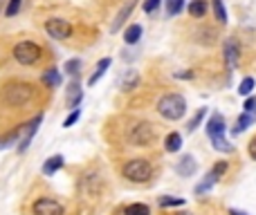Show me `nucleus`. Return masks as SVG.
<instances>
[{
  "mask_svg": "<svg viewBox=\"0 0 256 215\" xmlns=\"http://www.w3.org/2000/svg\"><path fill=\"white\" fill-rule=\"evenodd\" d=\"M2 99H4V103L11 108H25V106H29L31 99H34V85L22 83V81L7 83L2 88Z\"/></svg>",
  "mask_w": 256,
  "mask_h": 215,
  "instance_id": "obj_1",
  "label": "nucleus"
},
{
  "mask_svg": "<svg viewBox=\"0 0 256 215\" xmlns=\"http://www.w3.org/2000/svg\"><path fill=\"white\" fill-rule=\"evenodd\" d=\"M157 112L169 121H178V119H182L184 112H187V101H184L182 94L169 92L157 101Z\"/></svg>",
  "mask_w": 256,
  "mask_h": 215,
  "instance_id": "obj_2",
  "label": "nucleus"
},
{
  "mask_svg": "<svg viewBox=\"0 0 256 215\" xmlns=\"http://www.w3.org/2000/svg\"><path fill=\"white\" fill-rule=\"evenodd\" d=\"M225 116L220 114V112H214V114L209 116V121H207V134H209L211 143H214V148L218 152H232L234 146L225 139Z\"/></svg>",
  "mask_w": 256,
  "mask_h": 215,
  "instance_id": "obj_3",
  "label": "nucleus"
},
{
  "mask_svg": "<svg viewBox=\"0 0 256 215\" xmlns=\"http://www.w3.org/2000/svg\"><path fill=\"white\" fill-rule=\"evenodd\" d=\"M13 58H16V63H20V65L31 67V65H36V63H40L43 47H40L36 40H20V43H16V47H13Z\"/></svg>",
  "mask_w": 256,
  "mask_h": 215,
  "instance_id": "obj_4",
  "label": "nucleus"
},
{
  "mask_svg": "<svg viewBox=\"0 0 256 215\" xmlns=\"http://www.w3.org/2000/svg\"><path fill=\"white\" fill-rule=\"evenodd\" d=\"M121 175H124L128 182H135V184H144L153 177V166L148 159H130L124 164L121 168Z\"/></svg>",
  "mask_w": 256,
  "mask_h": 215,
  "instance_id": "obj_5",
  "label": "nucleus"
},
{
  "mask_svg": "<svg viewBox=\"0 0 256 215\" xmlns=\"http://www.w3.org/2000/svg\"><path fill=\"white\" fill-rule=\"evenodd\" d=\"M72 25L70 20H65V18H47L45 20V34L49 36V38L54 40H65L72 36Z\"/></svg>",
  "mask_w": 256,
  "mask_h": 215,
  "instance_id": "obj_6",
  "label": "nucleus"
},
{
  "mask_svg": "<svg viewBox=\"0 0 256 215\" xmlns=\"http://www.w3.org/2000/svg\"><path fill=\"white\" fill-rule=\"evenodd\" d=\"M153 139H155V130L148 121H142V123L133 125L130 130V143L133 146H151Z\"/></svg>",
  "mask_w": 256,
  "mask_h": 215,
  "instance_id": "obj_7",
  "label": "nucleus"
},
{
  "mask_svg": "<svg viewBox=\"0 0 256 215\" xmlns=\"http://www.w3.org/2000/svg\"><path fill=\"white\" fill-rule=\"evenodd\" d=\"M31 211H34V215H65L63 204L54 197H38L31 206Z\"/></svg>",
  "mask_w": 256,
  "mask_h": 215,
  "instance_id": "obj_8",
  "label": "nucleus"
},
{
  "mask_svg": "<svg viewBox=\"0 0 256 215\" xmlns=\"http://www.w3.org/2000/svg\"><path fill=\"white\" fill-rule=\"evenodd\" d=\"M227 173V161H218V164L214 166V168L209 170V175L205 177V182L202 184H198L196 186V195H202V193H209L211 191V186H214L216 182H218L223 175Z\"/></svg>",
  "mask_w": 256,
  "mask_h": 215,
  "instance_id": "obj_9",
  "label": "nucleus"
},
{
  "mask_svg": "<svg viewBox=\"0 0 256 215\" xmlns=\"http://www.w3.org/2000/svg\"><path fill=\"white\" fill-rule=\"evenodd\" d=\"M40 123H43V114H36L34 119H31L29 123H27V128H25V134H22L20 143H18V152H25L27 148L31 146V139H34V134L38 132Z\"/></svg>",
  "mask_w": 256,
  "mask_h": 215,
  "instance_id": "obj_10",
  "label": "nucleus"
},
{
  "mask_svg": "<svg viewBox=\"0 0 256 215\" xmlns=\"http://www.w3.org/2000/svg\"><path fill=\"white\" fill-rule=\"evenodd\" d=\"M135 4H137V0H126V4L119 9V13L115 16V20H112V25H110V31H112V34H117V31L124 27V22L128 20V16L133 13Z\"/></svg>",
  "mask_w": 256,
  "mask_h": 215,
  "instance_id": "obj_11",
  "label": "nucleus"
},
{
  "mask_svg": "<svg viewBox=\"0 0 256 215\" xmlns=\"http://www.w3.org/2000/svg\"><path fill=\"white\" fill-rule=\"evenodd\" d=\"M81 99H83V90H81L79 76H74V79H72V83L67 85V99H65L67 108H72V110H74V108H79Z\"/></svg>",
  "mask_w": 256,
  "mask_h": 215,
  "instance_id": "obj_12",
  "label": "nucleus"
},
{
  "mask_svg": "<svg viewBox=\"0 0 256 215\" xmlns=\"http://www.w3.org/2000/svg\"><path fill=\"white\" fill-rule=\"evenodd\" d=\"M198 170V161L193 159L191 155H184L182 159L175 164V173L180 175V177H191V175H196Z\"/></svg>",
  "mask_w": 256,
  "mask_h": 215,
  "instance_id": "obj_13",
  "label": "nucleus"
},
{
  "mask_svg": "<svg viewBox=\"0 0 256 215\" xmlns=\"http://www.w3.org/2000/svg\"><path fill=\"white\" fill-rule=\"evenodd\" d=\"M225 61H227V65H229V70H234V67L238 65V61H241V49H238V45H236V40H225Z\"/></svg>",
  "mask_w": 256,
  "mask_h": 215,
  "instance_id": "obj_14",
  "label": "nucleus"
},
{
  "mask_svg": "<svg viewBox=\"0 0 256 215\" xmlns=\"http://www.w3.org/2000/svg\"><path fill=\"white\" fill-rule=\"evenodd\" d=\"M63 164H65V159H63V155H54V157H49V159L43 164V175H47V177H52V175H56L58 170L63 168Z\"/></svg>",
  "mask_w": 256,
  "mask_h": 215,
  "instance_id": "obj_15",
  "label": "nucleus"
},
{
  "mask_svg": "<svg viewBox=\"0 0 256 215\" xmlns=\"http://www.w3.org/2000/svg\"><path fill=\"white\" fill-rule=\"evenodd\" d=\"M139 85V74L135 70H128L124 72V76H121V90L124 92H130V90H135Z\"/></svg>",
  "mask_w": 256,
  "mask_h": 215,
  "instance_id": "obj_16",
  "label": "nucleus"
},
{
  "mask_svg": "<svg viewBox=\"0 0 256 215\" xmlns=\"http://www.w3.org/2000/svg\"><path fill=\"white\" fill-rule=\"evenodd\" d=\"M110 63H112V58H108V56H106V58H101V61L97 63V67H94L92 76H90V79H88V85H94V83H97V81L101 79L103 74H106V70H108V67H110Z\"/></svg>",
  "mask_w": 256,
  "mask_h": 215,
  "instance_id": "obj_17",
  "label": "nucleus"
},
{
  "mask_svg": "<svg viewBox=\"0 0 256 215\" xmlns=\"http://www.w3.org/2000/svg\"><path fill=\"white\" fill-rule=\"evenodd\" d=\"M180 148H182V134H180V132L166 134V139H164V150H166V152H178Z\"/></svg>",
  "mask_w": 256,
  "mask_h": 215,
  "instance_id": "obj_18",
  "label": "nucleus"
},
{
  "mask_svg": "<svg viewBox=\"0 0 256 215\" xmlns=\"http://www.w3.org/2000/svg\"><path fill=\"white\" fill-rule=\"evenodd\" d=\"M189 16L191 18H205V13H207V0H191L189 2Z\"/></svg>",
  "mask_w": 256,
  "mask_h": 215,
  "instance_id": "obj_19",
  "label": "nucleus"
},
{
  "mask_svg": "<svg viewBox=\"0 0 256 215\" xmlns=\"http://www.w3.org/2000/svg\"><path fill=\"white\" fill-rule=\"evenodd\" d=\"M43 83L47 85V88H58V85H61V72H58L56 67L45 70L43 72Z\"/></svg>",
  "mask_w": 256,
  "mask_h": 215,
  "instance_id": "obj_20",
  "label": "nucleus"
},
{
  "mask_svg": "<svg viewBox=\"0 0 256 215\" xmlns=\"http://www.w3.org/2000/svg\"><path fill=\"white\" fill-rule=\"evenodd\" d=\"M142 34H144V29H142V25H130V27H126V31H124V40L128 45H135L139 38H142Z\"/></svg>",
  "mask_w": 256,
  "mask_h": 215,
  "instance_id": "obj_21",
  "label": "nucleus"
},
{
  "mask_svg": "<svg viewBox=\"0 0 256 215\" xmlns=\"http://www.w3.org/2000/svg\"><path fill=\"white\" fill-rule=\"evenodd\" d=\"M252 121H254V114H250V112H243V114L236 119V125H234V130H232V132H234V134H241V132H245V130L252 125Z\"/></svg>",
  "mask_w": 256,
  "mask_h": 215,
  "instance_id": "obj_22",
  "label": "nucleus"
},
{
  "mask_svg": "<svg viewBox=\"0 0 256 215\" xmlns=\"http://www.w3.org/2000/svg\"><path fill=\"white\" fill-rule=\"evenodd\" d=\"M81 65H83V61H81V58H70V61H65L63 70H65V74H70L72 79H74V76H79Z\"/></svg>",
  "mask_w": 256,
  "mask_h": 215,
  "instance_id": "obj_23",
  "label": "nucleus"
},
{
  "mask_svg": "<svg viewBox=\"0 0 256 215\" xmlns=\"http://www.w3.org/2000/svg\"><path fill=\"white\" fill-rule=\"evenodd\" d=\"M124 215H151V209L146 204H128L124 209Z\"/></svg>",
  "mask_w": 256,
  "mask_h": 215,
  "instance_id": "obj_24",
  "label": "nucleus"
},
{
  "mask_svg": "<svg viewBox=\"0 0 256 215\" xmlns=\"http://www.w3.org/2000/svg\"><path fill=\"white\" fill-rule=\"evenodd\" d=\"M20 130L22 128H16V130H11V132H7L4 137H0V150H4V148H9L11 143L18 141V134H20Z\"/></svg>",
  "mask_w": 256,
  "mask_h": 215,
  "instance_id": "obj_25",
  "label": "nucleus"
},
{
  "mask_svg": "<svg viewBox=\"0 0 256 215\" xmlns=\"http://www.w3.org/2000/svg\"><path fill=\"white\" fill-rule=\"evenodd\" d=\"M211 4H214V13H216V20L218 22H227V9H225L223 0H211Z\"/></svg>",
  "mask_w": 256,
  "mask_h": 215,
  "instance_id": "obj_26",
  "label": "nucleus"
},
{
  "mask_svg": "<svg viewBox=\"0 0 256 215\" xmlns=\"http://www.w3.org/2000/svg\"><path fill=\"white\" fill-rule=\"evenodd\" d=\"M205 114H207V108H200V110L196 112V114L191 116V121L187 123V132H193V130L198 128V125L202 123V119H205Z\"/></svg>",
  "mask_w": 256,
  "mask_h": 215,
  "instance_id": "obj_27",
  "label": "nucleus"
},
{
  "mask_svg": "<svg viewBox=\"0 0 256 215\" xmlns=\"http://www.w3.org/2000/svg\"><path fill=\"white\" fill-rule=\"evenodd\" d=\"M166 4V16H178L184 7V0H164Z\"/></svg>",
  "mask_w": 256,
  "mask_h": 215,
  "instance_id": "obj_28",
  "label": "nucleus"
},
{
  "mask_svg": "<svg viewBox=\"0 0 256 215\" xmlns=\"http://www.w3.org/2000/svg\"><path fill=\"white\" fill-rule=\"evenodd\" d=\"M252 90H254V79L245 76V79L241 81V85H238V94H241V97H250Z\"/></svg>",
  "mask_w": 256,
  "mask_h": 215,
  "instance_id": "obj_29",
  "label": "nucleus"
},
{
  "mask_svg": "<svg viewBox=\"0 0 256 215\" xmlns=\"http://www.w3.org/2000/svg\"><path fill=\"white\" fill-rule=\"evenodd\" d=\"M20 7H22V0H9L7 9H4V16H7V18H13L18 11H20Z\"/></svg>",
  "mask_w": 256,
  "mask_h": 215,
  "instance_id": "obj_30",
  "label": "nucleus"
},
{
  "mask_svg": "<svg viewBox=\"0 0 256 215\" xmlns=\"http://www.w3.org/2000/svg\"><path fill=\"white\" fill-rule=\"evenodd\" d=\"M157 202H160V206H164V209H166V206H182V204H184L182 197H171V195L160 197Z\"/></svg>",
  "mask_w": 256,
  "mask_h": 215,
  "instance_id": "obj_31",
  "label": "nucleus"
},
{
  "mask_svg": "<svg viewBox=\"0 0 256 215\" xmlns=\"http://www.w3.org/2000/svg\"><path fill=\"white\" fill-rule=\"evenodd\" d=\"M79 116H81V110H79V108H74V110H72L70 114L65 116V121H63V128H70V125H74L76 121H79Z\"/></svg>",
  "mask_w": 256,
  "mask_h": 215,
  "instance_id": "obj_32",
  "label": "nucleus"
},
{
  "mask_svg": "<svg viewBox=\"0 0 256 215\" xmlns=\"http://www.w3.org/2000/svg\"><path fill=\"white\" fill-rule=\"evenodd\" d=\"M160 2H162V0H144V11L153 13L157 7H160Z\"/></svg>",
  "mask_w": 256,
  "mask_h": 215,
  "instance_id": "obj_33",
  "label": "nucleus"
},
{
  "mask_svg": "<svg viewBox=\"0 0 256 215\" xmlns=\"http://www.w3.org/2000/svg\"><path fill=\"white\" fill-rule=\"evenodd\" d=\"M243 108H245V112L254 114V112H256V99L254 97H247V101H245V106H243Z\"/></svg>",
  "mask_w": 256,
  "mask_h": 215,
  "instance_id": "obj_34",
  "label": "nucleus"
},
{
  "mask_svg": "<svg viewBox=\"0 0 256 215\" xmlns=\"http://www.w3.org/2000/svg\"><path fill=\"white\" fill-rule=\"evenodd\" d=\"M247 152H250V157L256 161V137L250 141V146H247Z\"/></svg>",
  "mask_w": 256,
  "mask_h": 215,
  "instance_id": "obj_35",
  "label": "nucleus"
},
{
  "mask_svg": "<svg viewBox=\"0 0 256 215\" xmlns=\"http://www.w3.org/2000/svg\"><path fill=\"white\" fill-rule=\"evenodd\" d=\"M191 72H178V74H175V79H191Z\"/></svg>",
  "mask_w": 256,
  "mask_h": 215,
  "instance_id": "obj_36",
  "label": "nucleus"
},
{
  "mask_svg": "<svg viewBox=\"0 0 256 215\" xmlns=\"http://www.w3.org/2000/svg\"><path fill=\"white\" fill-rule=\"evenodd\" d=\"M229 215H247V213H243V211H238V209H229Z\"/></svg>",
  "mask_w": 256,
  "mask_h": 215,
  "instance_id": "obj_37",
  "label": "nucleus"
},
{
  "mask_svg": "<svg viewBox=\"0 0 256 215\" xmlns=\"http://www.w3.org/2000/svg\"><path fill=\"white\" fill-rule=\"evenodd\" d=\"M178 215H189V213H178Z\"/></svg>",
  "mask_w": 256,
  "mask_h": 215,
  "instance_id": "obj_38",
  "label": "nucleus"
},
{
  "mask_svg": "<svg viewBox=\"0 0 256 215\" xmlns=\"http://www.w3.org/2000/svg\"><path fill=\"white\" fill-rule=\"evenodd\" d=\"M0 4H2V0H0Z\"/></svg>",
  "mask_w": 256,
  "mask_h": 215,
  "instance_id": "obj_39",
  "label": "nucleus"
}]
</instances>
